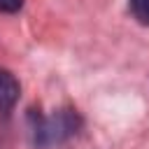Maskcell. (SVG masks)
<instances>
[{
  "label": "cell",
  "instance_id": "obj_1",
  "mask_svg": "<svg viewBox=\"0 0 149 149\" xmlns=\"http://www.w3.org/2000/svg\"><path fill=\"white\" fill-rule=\"evenodd\" d=\"M28 128H30V140L35 147L51 149L77 133L79 116L72 109H61L51 116H42L40 112L30 109L28 112Z\"/></svg>",
  "mask_w": 149,
  "mask_h": 149
},
{
  "label": "cell",
  "instance_id": "obj_2",
  "mask_svg": "<svg viewBox=\"0 0 149 149\" xmlns=\"http://www.w3.org/2000/svg\"><path fill=\"white\" fill-rule=\"evenodd\" d=\"M19 91H21V88H19L16 77H14L9 70L0 68V112H9V109L16 105Z\"/></svg>",
  "mask_w": 149,
  "mask_h": 149
},
{
  "label": "cell",
  "instance_id": "obj_3",
  "mask_svg": "<svg viewBox=\"0 0 149 149\" xmlns=\"http://www.w3.org/2000/svg\"><path fill=\"white\" fill-rule=\"evenodd\" d=\"M128 12L142 26H149V0H128Z\"/></svg>",
  "mask_w": 149,
  "mask_h": 149
},
{
  "label": "cell",
  "instance_id": "obj_4",
  "mask_svg": "<svg viewBox=\"0 0 149 149\" xmlns=\"http://www.w3.org/2000/svg\"><path fill=\"white\" fill-rule=\"evenodd\" d=\"M23 7V0H0V12L5 14H14Z\"/></svg>",
  "mask_w": 149,
  "mask_h": 149
}]
</instances>
